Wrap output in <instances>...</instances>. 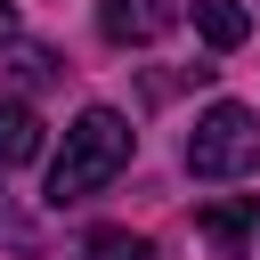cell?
<instances>
[{
  "mask_svg": "<svg viewBox=\"0 0 260 260\" xmlns=\"http://www.w3.org/2000/svg\"><path fill=\"white\" fill-rule=\"evenodd\" d=\"M130 154H138V130H130L114 106H89V114L65 130V154L49 162V203L65 211V203L98 195L106 179H122V171H130Z\"/></svg>",
  "mask_w": 260,
  "mask_h": 260,
  "instance_id": "obj_1",
  "label": "cell"
},
{
  "mask_svg": "<svg viewBox=\"0 0 260 260\" xmlns=\"http://www.w3.org/2000/svg\"><path fill=\"white\" fill-rule=\"evenodd\" d=\"M187 171H195V179H244V171H260V114L236 106V98H219L211 114H195V130H187Z\"/></svg>",
  "mask_w": 260,
  "mask_h": 260,
  "instance_id": "obj_2",
  "label": "cell"
},
{
  "mask_svg": "<svg viewBox=\"0 0 260 260\" xmlns=\"http://www.w3.org/2000/svg\"><path fill=\"white\" fill-rule=\"evenodd\" d=\"M179 16H187V0H98V32H106L114 49H146V41H162Z\"/></svg>",
  "mask_w": 260,
  "mask_h": 260,
  "instance_id": "obj_3",
  "label": "cell"
},
{
  "mask_svg": "<svg viewBox=\"0 0 260 260\" xmlns=\"http://www.w3.org/2000/svg\"><path fill=\"white\" fill-rule=\"evenodd\" d=\"M195 228H203V236H211V244L236 260V252H244V236L260 228V195H236V203H203V211H195Z\"/></svg>",
  "mask_w": 260,
  "mask_h": 260,
  "instance_id": "obj_4",
  "label": "cell"
},
{
  "mask_svg": "<svg viewBox=\"0 0 260 260\" xmlns=\"http://www.w3.org/2000/svg\"><path fill=\"white\" fill-rule=\"evenodd\" d=\"M32 154H41V114L24 98H0V171H16Z\"/></svg>",
  "mask_w": 260,
  "mask_h": 260,
  "instance_id": "obj_5",
  "label": "cell"
},
{
  "mask_svg": "<svg viewBox=\"0 0 260 260\" xmlns=\"http://www.w3.org/2000/svg\"><path fill=\"white\" fill-rule=\"evenodd\" d=\"M195 32H203L211 49H244V41H252V16H244L236 0H195Z\"/></svg>",
  "mask_w": 260,
  "mask_h": 260,
  "instance_id": "obj_6",
  "label": "cell"
},
{
  "mask_svg": "<svg viewBox=\"0 0 260 260\" xmlns=\"http://www.w3.org/2000/svg\"><path fill=\"white\" fill-rule=\"evenodd\" d=\"M81 260H154V244L130 236V228H98V236L81 244Z\"/></svg>",
  "mask_w": 260,
  "mask_h": 260,
  "instance_id": "obj_7",
  "label": "cell"
},
{
  "mask_svg": "<svg viewBox=\"0 0 260 260\" xmlns=\"http://www.w3.org/2000/svg\"><path fill=\"white\" fill-rule=\"evenodd\" d=\"M8 65H16V81H24V89H49V81H57V57H49V49H32V41H24Z\"/></svg>",
  "mask_w": 260,
  "mask_h": 260,
  "instance_id": "obj_8",
  "label": "cell"
},
{
  "mask_svg": "<svg viewBox=\"0 0 260 260\" xmlns=\"http://www.w3.org/2000/svg\"><path fill=\"white\" fill-rule=\"evenodd\" d=\"M0 244H16V252H41V236H32V219L8 203V187H0Z\"/></svg>",
  "mask_w": 260,
  "mask_h": 260,
  "instance_id": "obj_9",
  "label": "cell"
},
{
  "mask_svg": "<svg viewBox=\"0 0 260 260\" xmlns=\"http://www.w3.org/2000/svg\"><path fill=\"white\" fill-rule=\"evenodd\" d=\"M8 41H16V8L0 0V49H8Z\"/></svg>",
  "mask_w": 260,
  "mask_h": 260,
  "instance_id": "obj_10",
  "label": "cell"
}]
</instances>
